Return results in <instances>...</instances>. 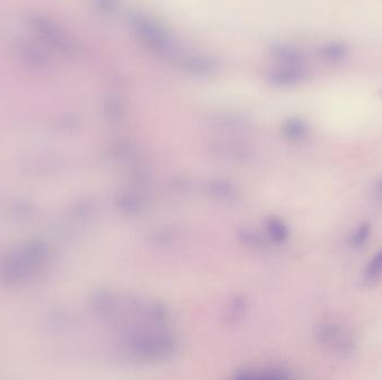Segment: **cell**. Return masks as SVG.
Wrapping results in <instances>:
<instances>
[{"label": "cell", "mask_w": 382, "mask_h": 380, "mask_svg": "<svg viewBox=\"0 0 382 380\" xmlns=\"http://www.w3.org/2000/svg\"><path fill=\"white\" fill-rule=\"evenodd\" d=\"M48 246L39 240L25 242L14 249L0 261V280L15 285L36 273L48 259Z\"/></svg>", "instance_id": "cell-1"}, {"label": "cell", "mask_w": 382, "mask_h": 380, "mask_svg": "<svg viewBox=\"0 0 382 380\" xmlns=\"http://www.w3.org/2000/svg\"><path fill=\"white\" fill-rule=\"evenodd\" d=\"M130 26L135 36L149 50L166 58H180L179 48L174 38L158 21L149 18L148 16L140 13H131Z\"/></svg>", "instance_id": "cell-2"}, {"label": "cell", "mask_w": 382, "mask_h": 380, "mask_svg": "<svg viewBox=\"0 0 382 380\" xmlns=\"http://www.w3.org/2000/svg\"><path fill=\"white\" fill-rule=\"evenodd\" d=\"M29 25L44 39L47 44L54 47L55 50L68 56H78L81 54V46L75 39L66 34L58 23L50 21L44 16L33 15L29 17Z\"/></svg>", "instance_id": "cell-3"}, {"label": "cell", "mask_w": 382, "mask_h": 380, "mask_svg": "<svg viewBox=\"0 0 382 380\" xmlns=\"http://www.w3.org/2000/svg\"><path fill=\"white\" fill-rule=\"evenodd\" d=\"M317 338L323 344L332 347L334 352L339 354L349 356L354 352V340L351 337L346 334L342 327L339 326L336 323H328L324 326L320 327L317 334Z\"/></svg>", "instance_id": "cell-4"}, {"label": "cell", "mask_w": 382, "mask_h": 380, "mask_svg": "<svg viewBox=\"0 0 382 380\" xmlns=\"http://www.w3.org/2000/svg\"><path fill=\"white\" fill-rule=\"evenodd\" d=\"M309 78V72L305 66L283 65L273 68L267 72V80L270 84L282 87H291L304 83Z\"/></svg>", "instance_id": "cell-5"}, {"label": "cell", "mask_w": 382, "mask_h": 380, "mask_svg": "<svg viewBox=\"0 0 382 380\" xmlns=\"http://www.w3.org/2000/svg\"><path fill=\"white\" fill-rule=\"evenodd\" d=\"M16 50L23 63L34 70H43L50 63L46 50L41 45L29 39H19L16 44Z\"/></svg>", "instance_id": "cell-6"}, {"label": "cell", "mask_w": 382, "mask_h": 380, "mask_svg": "<svg viewBox=\"0 0 382 380\" xmlns=\"http://www.w3.org/2000/svg\"><path fill=\"white\" fill-rule=\"evenodd\" d=\"M349 53L348 45L339 40L324 43L317 48V58L328 64L344 63L348 58Z\"/></svg>", "instance_id": "cell-7"}, {"label": "cell", "mask_w": 382, "mask_h": 380, "mask_svg": "<svg viewBox=\"0 0 382 380\" xmlns=\"http://www.w3.org/2000/svg\"><path fill=\"white\" fill-rule=\"evenodd\" d=\"M184 70L193 75H209L216 70L217 65L211 58L201 55H185L180 58Z\"/></svg>", "instance_id": "cell-8"}, {"label": "cell", "mask_w": 382, "mask_h": 380, "mask_svg": "<svg viewBox=\"0 0 382 380\" xmlns=\"http://www.w3.org/2000/svg\"><path fill=\"white\" fill-rule=\"evenodd\" d=\"M274 58L283 65H294V66H305V56L297 47L291 45H277L273 47Z\"/></svg>", "instance_id": "cell-9"}, {"label": "cell", "mask_w": 382, "mask_h": 380, "mask_svg": "<svg viewBox=\"0 0 382 380\" xmlns=\"http://www.w3.org/2000/svg\"><path fill=\"white\" fill-rule=\"evenodd\" d=\"M285 134L293 141H303L309 135V125L301 119H291L286 122Z\"/></svg>", "instance_id": "cell-10"}, {"label": "cell", "mask_w": 382, "mask_h": 380, "mask_svg": "<svg viewBox=\"0 0 382 380\" xmlns=\"http://www.w3.org/2000/svg\"><path fill=\"white\" fill-rule=\"evenodd\" d=\"M370 233H371V224L369 222L362 223L350 238V244L354 248H360L367 242Z\"/></svg>", "instance_id": "cell-11"}, {"label": "cell", "mask_w": 382, "mask_h": 380, "mask_svg": "<svg viewBox=\"0 0 382 380\" xmlns=\"http://www.w3.org/2000/svg\"><path fill=\"white\" fill-rule=\"evenodd\" d=\"M382 271V250L380 252H378L373 258H372L371 261L369 262L367 266V277L370 279H373V278L378 277Z\"/></svg>", "instance_id": "cell-12"}, {"label": "cell", "mask_w": 382, "mask_h": 380, "mask_svg": "<svg viewBox=\"0 0 382 380\" xmlns=\"http://www.w3.org/2000/svg\"><path fill=\"white\" fill-rule=\"evenodd\" d=\"M95 7L107 15H112L119 7V0H93Z\"/></svg>", "instance_id": "cell-13"}, {"label": "cell", "mask_w": 382, "mask_h": 380, "mask_svg": "<svg viewBox=\"0 0 382 380\" xmlns=\"http://www.w3.org/2000/svg\"><path fill=\"white\" fill-rule=\"evenodd\" d=\"M378 192L382 195V180L378 182Z\"/></svg>", "instance_id": "cell-14"}, {"label": "cell", "mask_w": 382, "mask_h": 380, "mask_svg": "<svg viewBox=\"0 0 382 380\" xmlns=\"http://www.w3.org/2000/svg\"><path fill=\"white\" fill-rule=\"evenodd\" d=\"M380 95L382 96V89H381V91H380Z\"/></svg>", "instance_id": "cell-15"}]
</instances>
